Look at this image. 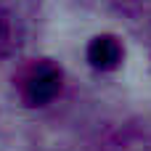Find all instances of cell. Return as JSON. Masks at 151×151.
<instances>
[{
    "instance_id": "obj_1",
    "label": "cell",
    "mask_w": 151,
    "mask_h": 151,
    "mask_svg": "<svg viewBox=\"0 0 151 151\" xmlns=\"http://www.w3.org/2000/svg\"><path fill=\"white\" fill-rule=\"evenodd\" d=\"M13 85L27 106H45L61 93L64 74L58 64H53L50 58H35L16 72Z\"/></svg>"
},
{
    "instance_id": "obj_2",
    "label": "cell",
    "mask_w": 151,
    "mask_h": 151,
    "mask_svg": "<svg viewBox=\"0 0 151 151\" xmlns=\"http://www.w3.org/2000/svg\"><path fill=\"white\" fill-rule=\"evenodd\" d=\"M122 42L114 37V35H98L88 42V61L93 69H101V72H111L122 64Z\"/></svg>"
},
{
    "instance_id": "obj_3",
    "label": "cell",
    "mask_w": 151,
    "mask_h": 151,
    "mask_svg": "<svg viewBox=\"0 0 151 151\" xmlns=\"http://www.w3.org/2000/svg\"><path fill=\"white\" fill-rule=\"evenodd\" d=\"M21 42V24L11 5L0 3V58L11 56Z\"/></svg>"
}]
</instances>
